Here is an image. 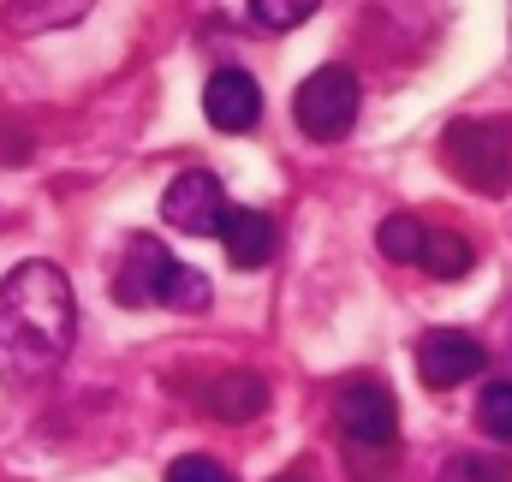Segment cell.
<instances>
[{
  "label": "cell",
  "mask_w": 512,
  "mask_h": 482,
  "mask_svg": "<svg viewBox=\"0 0 512 482\" xmlns=\"http://www.w3.org/2000/svg\"><path fill=\"white\" fill-rule=\"evenodd\" d=\"M429 239V227L417 215H387L382 221V256L387 262H417V250Z\"/></svg>",
  "instance_id": "cell-15"
},
{
  "label": "cell",
  "mask_w": 512,
  "mask_h": 482,
  "mask_svg": "<svg viewBox=\"0 0 512 482\" xmlns=\"http://www.w3.org/2000/svg\"><path fill=\"white\" fill-rule=\"evenodd\" d=\"M161 215H167V227H179V233H191V239H215V227H221V215H227V191H221V179H215L209 167H191V173H179V179L167 185Z\"/></svg>",
  "instance_id": "cell-5"
},
{
  "label": "cell",
  "mask_w": 512,
  "mask_h": 482,
  "mask_svg": "<svg viewBox=\"0 0 512 482\" xmlns=\"http://www.w3.org/2000/svg\"><path fill=\"white\" fill-rule=\"evenodd\" d=\"M441 161L453 179H465L483 197L512 191V125L507 120H459L441 137Z\"/></svg>",
  "instance_id": "cell-2"
},
{
  "label": "cell",
  "mask_w": 512,
  "mask_h": 482,
  "mask_svg": "<svg viewBox=\"0 0 512 482\" xmlns=\"http://www.w3.org/2000/svg\"><path fill=\"white\" fill-rule=\"evenodd\" d=\"M483 340L477 334H459V328H435V334H423L417 340V375H423V387H435V393H447V387H459V381H471V375H483Z\"/></svg>",
  "instance_id": "cell-6"
},
{
  "label": "cell",
  "mask_w": 512,
  "mask_h": 482,
  "mask_svg": "<svg viewBox=\"0 0 512 482\" xmlns=\"http://www.w3.org/2000/svg\"><path fill=\"white\" fill-rule=\"evenodd\" d=\"M292 120H298L304 137H316V143L346 137V131L358 125V72H352V66H322V72H310V78L298 84V96H292Z\"/></svg>",
  "instance_id": "cell-3"
},
{
  "label": "cell",
  "mask_w": 512,
  "mask_h": 482,
  "mask_svg": "<svg viewBox=\"0 0 512 482\" xmlns=\"http://www.w3.org/2000/svg\"><path fill=\"white\" fill-rule=\"evenodd\" d=\"M203 114L215 131H251L262 120V90H256L251 72L239 66H221L209 84H203Z\"/></svg>",
  "instance_id": "cell-8"
},
{
  "label": "cell",
  "mask_w": 512,
  "mask_h": 482,
  "mask_svg": "<svg viewBox=\"0 0 512 482\" xmlns=\"http://www.w3.org/2000/svg\"><path fill=\"white\" fill-rule=\"evenodd\" d=\"M477 429L489 441H507L512 447V381H489L483 399H477Z\"/></svg>",
  "instance_id": "cell-14"
},
{
  "label": "cell",
  "mask_w": 512,
  "mask_h": 482,
  "mask_svg": "<svg viewBox=\"0 0 512 482\" xmlns=\"http://www.w3.org/2000/svg\"><path fill=\"white\" fill-rule=\"evenodd\" d=\"M167 482H239V477L221 459H209V453H185V459L167 465Z\"/></svg>",
  "instance_id": "cell-18"
},
{
  "label": "cell",
  "mask_w": 512,
  "mask_h": 482,
  "mask_svg": "<svg viewBox=\"0 0 512 482\" xmlns=\"http://www.w3.org/2000/svg\"><path fill=\"white\" fill-rule=\"evenodd\" d=\"M322 0H251V18L262 30H298Z\"/></svg>",
  "instance_id": "cell-17"
},
{
  "label": "cell",
  "mask_w": 512,
  "mask_h": 482,
  "mask_svg": "<svg viewBox=\"0 0 512 482\" xmlns=\"http://www.w3.org/2000/svg\"><path fill=\"white\" fill-rule=\"evenodd\" d=\"M441 482H512V465L489 459V453H453L441 465Z\"/></svg>",
  "instance_id": "cell-16"
},
{
  "label": "cell",
  "mask_w": 512,
  "mask_h": 482,
  "mask_svg": "<svg viewBox=\"0 0 512 482\" xmlns=\"http://www.w3.org/2000/svg\"><path fill=\"white\" fill-rule=\"evenodd\" d=\"M161 304H167V310H191V316H197V310H209V304H215V286H209V274H203V268H185V262H173Z\"/></svg>",
  "instance_id": "cell-13"
},
{
  "label": "cell",
  "mask_w": 512,
  "mask_h": 482,
  "mask_svg": "<svg viewBox=\"0 0 512 482\" xmlns=\"http://www.w3.org/2000/svg\"><path fill=\"white\" fill-rule=\"evenodd\" d=\"M471 262H477L471 239L465 233H447V227H429V239L417 250V268L435 274V280H459V274H471Z\"/></svg>",
  "instance_id": "cell-12"
},
{
  "label": "cell",
  "mask_w": 512,
  "mask_h": 482,
  "mask_svg": "<svg viewBox=\"0 0 512 482\" xmlns=\"http://www.w3.org/2000/svg\"><path fill=\"white\" fill-rule=\"evenodd\" d=\"M78 334L72 286L54 262H18L0 280V381H48Z\"/></svg>",
  "instance_id": "cell-1"
},
{
  "label": "cell",
  "mask_w": 512,
  "mask_h": 482,
  "mask_svg": "<svg viewBox=\"0 0 512 482\" xmlns=\"http://www.w3.org/2000/svg\"><path fill=\"white\" fill-rule=\"evenodd\" d=\"M96 0H6V30L12 36H42V30H66L78 18H90Z\"/></svg>",
  "instance_id": "cell-11"
},
{
  "label": "cell",
  "mask_w": 512,
  "mask_h": 482,
  "mask_svg": "<svg viewBox=\"0 0 512 482\" xmlns=\"http://www.w3.org/2000/svg\"><path fill=\"white\" fill-rule=\"evenodd\" d=\"M203 405H209L215 417H227V423H251V417L268 411V381H262L256 369L215 375V381H209V393H203Z\"/></svg>",
  "instance_id": "cell-10"
},
{
  "label": "cell",
  "mask_w": 512,
  "mask_h": 482,
  "mask_svg": "<svg viewBox=\"0 0 512 482\" xmlns=\"http://www.w3.org/2000/svg\"><path fill=\"white\" fill-rule=\"evenodd\" d=\"M215 239H221V250H227V262H233V268H268L280 233H274V221H268L262 209H233V203H227V215H221Z\"/></svg>",
  "instance_id": "cell-9"
},
{
  "label": "cell",
  "mask_w": 512,
  "mask_h": 482,
  "mask_svg": "<svg viewBox=\"0 0 512 482\" xmlns=\"http://www.w3.org/2000/svg\"><path fill=\"white\" fill-rule=\"evenodd\" d=\"M334 423H340V435H346L352 453H387V447L399 441V405H393V393H387L376 375L340 381V393H334Z\"/></svg>",
  "instance_id": "cell-4"
},
{
  "label": "cell",
  "mask_w": 512,
  "mask_h": 482,
  "mask_svg": "<svg viewBox=\"0 0 512 482\" xmlns=\"http://www.w3.org/2000/svg\"><path fill=\"white\" fill-rule=\"evenodd\" d=\"M173 250L161 239H149V233H137L126 250V262H120V280H114V298L126 304V310H143V304H161V292H167V274H173Z\"/></svg>",
  "instance_id": "cell-7"
},
{
  "label": "cell",
  "mask_w": 512,
  "mask_h": 482,
  "mask_svg": "<svg viewBox=\"0 0 512 482\" xmlns=\"http://www.w3.org/2000/svg\"><path fill=\"white\" fill-rule=\"evenodd\" d=\"M280 482H304V477H280Z\"/></svg>",
  "instance_id": "cell-19"
}]
</instances>
